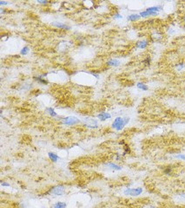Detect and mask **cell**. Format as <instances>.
I'll return each mask as SVG.
<instances>
[{
  "label": "cell",
  "mask_w": 185,
  "mask_h": 208,
  "mask_svg": "<svg viewBox=\"0 0 185 208\" xmlns=\"http://www.w3.org/2000/svg\"><path fill=\"white\" fill-rule=\"evenodd\" d=\"M130 121V118L129 117H117L114 122H112V125H111V128L117 131H122L124 127Z\"/></svg>",
  "instance_id": "6da1fadb"
},
{
  "label": "cell",
  "mask_w": 185,
  "mask_h": 208,
  "mask_svg": "<svg viewBox=\"0 0 185 208\" xmlns=\"http://www.w3.org/2000/svg\"><path fill=\"white\" fill-rule=\"evenodd\" d=\"M144 189L142 187H136V188H130V187H127L124 191L123 193L127 196H132V197H136L139 196L143 193Z\"/></svg>",
  "instance_id": "7a4b0ae2"
},
{
  "label": "cell",
  "mask_w": 185,
  "mask_h": 208,
  "mask_svg": "<svg viewBox=\"0 0 185 208\" xmlns=\"http://www.w3.org/2000/svg\"><path fill=\"white\" fill-rule=\"evenodd\" d=\"M46 193H50L54 196H62L65 193V187L64 186H62V185L56 186L52 187Z\"/></svg>",
  "instance_id": "3957f363"
},
{
  "label": "cell",
  "mask_w": 185,
  "mask_h": 208,
  "mask_svg": "<svg viewBox=\"0 0 185 208\" xmlns=\"http://www.w3.org/2000/svg\"><path fill=\"white\" fill-rule=\"evenodd\" d=\"M84 123V126L91 128V129H96L98 128V122L94 119V118H90V117H86L84 118V120L83 121Z\"/></svg>",
  "instance_id": "277c9868"
},
{
  "label": "cell",
  "mask_w": 185,
  "mask_h": 208,
  "mask_svg": "<svg viewBox=\"0 0 185 208\" xmlns=\"http://www.w3.org/2000/svg\"><path fill=\"white\" fill-rule=\"evenodd\" d=\"M61 122L64 125H67V126H73V125L79 123L80 120L78 118L75 117V116H67V117H64L61 120Z\"/></svg>",
  "instance_id": "5b68a950"
},
{
  "label": "cell",
  "mask_w": 185,
  "mask_h": 208,
  "mask_svg": "<svg viewBox=\"0 0 185 208\" xmlns=\"http://www.w3.org/2000/svg\"><path fill=\"white\" fill-rule=\"evenodd\" d=\"M150 44V42L146 39H143V40H139L136 43V48L140 49H145Z\"/></svg>",
  "instance_id": "8992f818"
},
{
  "label": "cell",
  "mask_w": 185,
  "mask_h": 208,
  "mask_svg": "<svg viewBox=\"0 0 185 208\" xmlns=\"http://www.w3.org/2000/svg\"><path fill=\"white\" fill-rule=\"evenodd\" d=\"M48 75V73H45V74H43V75H41V76H34L33 77V79L35 80V81H37V82H39V83H41V84H43V85H47L49 82H48V81L47 80H45L44 79V77Z\"/></svg>",
  "instance_id": "52a82bcc"
},
{
  "label": "cell",
  "mask_w": 185,
  "mask_h": 208,
  "mask_svg": "<svg viewBox=\"0 0 185 208\" xmlns=\"http://www.w3.org/2000/svg\"><path fill=\"white\" fill-rule=\"evenodd\" d=\"M97 118L102 122H105L109 119L111 118V115L110 113H107V112H101L100 114H98L97 115Z\"/></svg>",
  "instance_id": "ba28073f"
},
{
  "label": "cell",
  "mask_w": 185,
  "mask_h": 208,
  "mask_svg": "<svg viewBox=\"0 0 185 208\" xmlns=\"http://www.w3.org/2000/svg\"><path fill=\"white\" fill-rule=\"evenodd\" d=\"M54 27L56 28H58V29H61V30H70V26L65 24H63V23H60V22H53L52 24Z\"/></svg>",
  "instance_id": "9c48e42d"
},
{
  "label": "cell",
  "mask_w": 185,
  "mask_h": 208,
  "mask_svg": "<svg viewBox=\"0 0 185 208\" xmlns=\"http://www.w3.org/2000/svg\"><path fill=\"white\" fill-rule=\"evenodd\" d=\"M104 166L110 169H112V170H115V171H120L123 169V167L116 163H113V162H108V163H105Z\"/></svg>",
  "instance_id": "30bf717a"
},
{
  "label": "cell",
  "mask_w": 185,
  "mask_h": 208,
  "mask_svg": "<svg viewBox=\"0 0 185 208\" xmlns=\"http://www.w3.org/2000/svg\"><path fill=\"white\" fill-rule=\"evenodd\" d=\"M141 18L139 13H132V14H129L128 17H127V20L129 21V22H136Z\"/></svg>",
  "instance_id": "8fae6325"
},
{
  "label": "cell",
  "mask_w": 185,
  "mask_h": 208,
  "mask_svg": "<svg viewBox=\"0 0 185 208\" xmlns=\"http://www.w3.org/2000/svg\"><path fill=\"white\" fill-rule=\"evenodd\" d=\"M106 64L110 67H118L121 64V62L118 59H110Z\"/></svg>",
  "instance_id": "7c38bea8"
},
{
  "label": "cell",
  "mask_w": 185,
  "mask_h": 208,
  "mask_svg": "<svg viewBox=\"0 0 185 208\" xmlns=\"http://www.w3.org/2000/svg\"><path fill=\"white\" fill-rule=\"evenodd\" d=\"M48 157L50 158V160H51L52 162H58V161L60 160L59 156H58L57 153H53V152H49V153H48Z\"/></svg>",
  "instance_id": "4fadbf2b"
},
{
  "label": "cell",
  "mask_w": 185,
  "mask_h": 208,
  "mask_svg": "<svg viewBox=\"0 0 185 208\" xmlns=\"http://www.w3.org/2000/svg\"><path fill=\"white\" fill-rule=\"evenodd\" d=\"M136 87L139 88L140 90H143V91H147V90H149L148 85H147L146 83H144V82H137V83H136Z\"/></svg>",
  "instance_id": "5bb4252c"
},
{
  "label": "cell",
  "mask_w": 185,
  "mask_h": 208,
  "mask_svg": "<svg viewBox=\"0 0 185 208\" xmlns=\"http://www.w3.org/2000/svg\"><path fill=\"white\" fill-rule=\"evenodd\" d=\"M45 110L52 117H57L58 116V114H57V112L55 111V109L53 108H46Z\"/></svg>",
  "instance_id": "9a60e30c"
},
{
  "label": "cell",
  "mask_w": 185,
  "mask_h": 208,
  "mask_svg": "<svg viewBox=\"0 0 185 208\" xmlns=\"http://www.w3.org/2000/svg\"><path fill=\"white\" fill-rule=\"evenodd\" d=\"M66 206H67L66 203L59 201V202H57L56 204H54L52 208H66Z\"/></svg>",
  "instance_id": "2e32d148"
},
{
  "label": "cell",
  "mask_w": 185,
  "mask_h": 208,
  "mask_svg": "<svg viewBox=\"0 0 185 208\" xmlns=\"http://www.w3.org/2000/svg\"><path fill=\"white\" fill-rule=\"evenodd\" d=\"M143 63H144V66H146V67H149V66H150V64H151V57H150V56H147L144 60H143V62H142Z\"/></svg>",
  "instance_id": "e0dca14e"
},
{
  "label": "cell",
  "mask_w": 185,
  "mask_h": 208,
  "mask_svg": "<svg viewBox=\"0 0 185 208\" xmlns=\"http://www.w3.org/2000/svg\"><path fill=\"white\" fill-rule=\"evenodd\" d=\"M175 68H176V70H178V71L183 70V69L185 68V62H179V63H177L175 65Z\"/></svg>",
  "instance_id": "ac0fdd59"
},
{
  "label": "cell",
  "mask_w": 185,
  "mask_h": 208,
  "mask_svg": "<svg viewBox=\"0 0 185 208\" xmlns=\"http://www.w3.org/2000/svg\"><path fill=\"white\" fill-rule=\"evenodd\" d=\"M131 153V149H130L129 146L128 144H125V145L123 146V153L122 155L124 156V155L129 154V153Z\"/></svg>",
  "instance_id": "d6986e66"
},
{
  "label": "cell",
  "mask_w": 185,
  "mask_h": 208,
  "mask_svg": "<svg viewBox=\"0 0 185 208\" xmlns=\"http://www.w3.org/2000/svg\"><path fill=\"white\" fill-rule=\"evenodd\" d=\"M29 51H30V49L28 46H24L23 49H21L20 50V55L21 56H26L28 53H29Z\"/></svg>",
  "instance_id": "ffe728a7"
},
{
  "label": "cell",
  "mask_w": 185,
  "mask_h": 208,
  "mask_svg": "<svg viewBox=\"0 0 185 208\" xmlns=\"http://www.w3.org/2000/svg\"><path fill=\"white\" fill-rule=\"evenodd\" d=\"M163 174H167V175L171 174H172V167H169V166L167 167H165L164 170H163Z\"/></svg>",
  "instance_id": "44dd1931"
},
{
  "label": "cell",
  "mask_w": 185,
  "mask_h": 208,
  "mask_svg": "<svg viewBox=\"0 0 185 208\" xmlns=\"http://www.w3.org/2000/svg\"><path fill=\"white\" fill-rule=\"evenodd\" d=\"M174 157L176 159H178V160H182V161H185V154L183 153H177L176 154Z\"/></svg>",
  "instance_id": "7402d4cb"
},
{
  "label": "cell",
  "mask_w": 185,
  "mask_h": 208,
  "mask_svg": "<svg viewBox=\"0 0 185 208\" xmlns=\"http://www.w3.org/2000/svg\"><path fill=\"white\" fill-rule=\"evenodd\" d=\"M123 17L120 13H118V12H117V13H115V14L113 15V18L116 19V20H117V19H118V20H119V19H123Z\"/></svg>",
  "instance_id": "603a6c76"
},
{
  "label": "cell",
  "mask_w": 185,
  "mask_h": 208,
  "mask_svg": "<svg viewBox=\"0 0 185 208\" xmlns=\"http://www.w3.org/2000/svg\"><path fill=\"white\" fill-rule=\"evenodd\" d=\"M38 4H40V5H47V4H49V1H45V0H38V1H37Z\"/></svg>",
  "instance_id": "cb8c5ba5"
},
{
  "label": "cell",
  "mask_w": 185,
  "mask_h": 208,
  "mask_svg": "<svg viewBox=\"0 0 185 208\" xmlns=\"http://www.w3.org/2000/svg\"><path fill=\"white\" fill-rule=\"evenodd\" d=\"M1 186H10L11 185L8 182H5V181H1Z\"/></svg>",
  "instance_id": "d4e9b609"
},
{
  "label": "cell",
  "mask_w": 185,
  "mask_h": 208,
  "mask_svg": "<svg viewBox=\"0 0 185 208\" xmlns=\"http://www.w3.org/2000/svg\"><path fill=\"white\" fill-rule=\"evenodd\" d=\"M122 156H123V155H121V154H119V153H117V155H116V160H117V161H120Z\"/></svg>",
  "instance_id": "484cf974"
},
{
  "label": "cell",
  "mask_w": 185,
  "mask_h": 208,
  "mask_svg": "<svg viewBox=\"0 0 185 208\" xmlns=\"http://www.w3.org/2000/svg\"><path fill=\"white\" fill-rule=\"evenodd\" d=\"M9 3L8 2H5V1H0V5H7Z\"/></svg>",
  "instance_id": "4316f807"
},
{
  "label": "cell",
  "mask_w": 185,
  "mask_h": 208,
  "mask_svg": "<svg viewBox=\"0 0 185 208\" xmlns=\"http://www.w3.org/2000/svg\"><path fill=\"white\" fill-rule=\"evenodd\" d=\"M119 144H120V145H123V146H124L126 143H125V140H121V141L119 142Z\"/></svg>",
  "instance_id": "83f0119b"
},
{
  "label": "cell",
  "mask_w": 185,
  "mask_h": 208,
  "mask_svg": "<svg viewBox=\"0 0 185 208\" xmlns=\"http://www.w3.org/2000/svg\"><path fill=\"white\" fill-rule=\"evenodd\" d=\"M150 208H156V207H150Z\"/></svg>",
  "instance_id": "f1b7e54d"
}]
</instances>
